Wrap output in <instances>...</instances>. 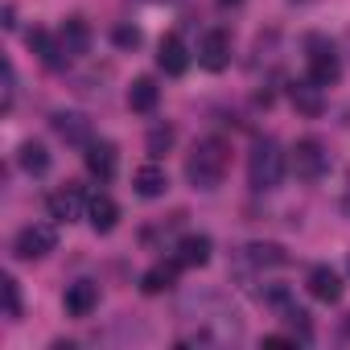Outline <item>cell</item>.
Masks as SVG:
<instances>
[{
  "label": "cell",
  "instance_id": "6da1fadb",
  "mask_svg": "<svg viewBox=\"0 0 350 350\" xmlns=\"http://www.w3.org/2000/svg\"><path fill=\"white\" fill-rule=\"evenodd\" d=\"M227 161H231L227 140L211 136V140L194 144V152L186 157V182H190L194 190H219L223 178H227Z\"/></svg>",
  "mask_w": 350,
  "mask_h": 350
},
{
  "label": "cell",
  "instance_id": "7a4b0ae2",
  "mask_svg": "<svg viewBox=\"0 0 350 350\" xmlns=\"http://www.w3.org/2000/svg\"><path fill=\"white\" fill-rule=\"evenodd\" d=\"M284 182V148L276 140H256L247 152V186L256 194H272Z\"/></svg>",
  "mask_w": 350,
  "mask_h": 350
},
{
  "label": "cell",
  "instance_id": "3957f363",
  "mask_svg": "<svg viewBox=\"0 0 350 350\" xmlns=\"http://www.w3.org/2000/svg\"><path fill=\"white\" fill-rule=\"evenodd\" d=\"M288 165H293V173H297L301 182H321V178H325V169H329V152H325V144H321V140L305 136V140H297V144H293Z\"/></svg>",
  "mask_w": 350,
  "mask_h": 350
},
{
  "label": "cell",
  "instance_id": "277c9868",
  "mask_svg": "<svg viewBox=\"0 0 350 350\" xmlns=\"http://www.w3.org/2000/svg\"><path fill=\"white\" fill-rule=\"evenodd\" d=\"M54 247H58V231H54V223H29V227H21L17 239H13L17 260H42V256H50Z\"/></svg>",
  "mask_w": 350,
  "mask_h": 350
},
{
  "label": "cell",
  "instance_id": "5b68a950",
  "mask_svg": "<svg viewBox=\"0 0 350 350\" xmlns=\"http://www.w3.org/2000/svg\"><path fill=\"white\" fill-rule=\"evenodd\" d=\"M309 50H313V54H309V79H313L321 91H325V87H334V83L342 79V62H338L334 46H329L325 38H317V33H313V38H309Z\"/></svg>",
  "mask_w": 350,
  "mask_h": 350
},
{
  "label": "cell",
  "instance_id": "8992f818",
  "mask_svg": "<svg viewBox=\"0 0 350 350\" xmlns=\"http://www.w3.org/2000/svg\"><path fill=\"white\" fill-rule=\"evenodd\" d=\"M83 161H87V173L99 178V182H111L116 169H120V152H116L111 140H91L87 152H83Z\"/></svg>",
  "mask_w": 350,
  "mask_h": 350
},
{
  "label": "cell",
  "instance_id": "52a82bcc",
  "mask_svg": "<svg viewBox=\"0 0 350 350\" xmlns=\"http://www.w3.org/2000/svg\"><path fill=\"white\" fill-rule=\"evenodd\" d=\"M198 62H202L211 75L227 70V66H231V38H227L223 29H211V33L202 38V46H198Z\"/></svg>",
  "mask_w": 350,
  "mask_h": 350
},
{
  "label": "cell",
  "instance_id": "ba28073f",
  "mask_svg": "<svg viewBox=\"0 0 350 350\" xmlns=\"http://www.w3.org/2000/svg\"><path fill=\"white\" fill-rule=\"evenodd\" d=\"M305 288H309V297H313V301H321V305H338V301H342V280H338V272H334L329 264L309 268Z\"/></svg>",
  "mask_w": 350,
  "mask_h": 350
},
{
  "label": "cell",
  "instance_id": "9c48e42d",
  "mask_svg": "<svg viewBox=\"0 0 350 350\" xmlns=\"http://www.w3.org/2000/svg\"><path fill=\"white\" fill-rule=\"evenodd\" d=\"M50 128H54V132H58V140H66V144H79V148H87V144H91V120H87V116H79V111H54Z\"/></svg>",
  "mask_w": 350,
  "mask_h": 350
},
{
  "label": "cell",
  "instance_id": "30bf717a",
  "mask_svg": "<svg viewBox=\"0 0 350 350\" xmlns=\"http://www.w3.org/2000/svg\"><path fill=\"white\" fill-rule=\"evenodd\" d=\"M157 66H161L165 75H173V79L190 70V50H186V42H182L178 33L161 38V46H157Z\"/></svg>",
  "mask_w": 350,
  "mask_h": 350
},
{
  "label": "cell",
  "instance_id": "8fae6325",
  "mask_svg": "<svg viewBox=\"0 0 350 350\" xmlns=\"http://www.w3.org/2000/svg\"><path fill=\"white\" fill-rule=\"evenodd\" d=\"M58 46H62L66 58H83L91 50V25L83 17H66L62 29H58Z\"/></svg>",
  "mask_w": 350,
  "mask_h": 350
},
{
  "label": "cell",
  "instance_id": "7c38bea8",
  "mask_svg": "<svg viewBox=\"0 0 350 350\" xmlns=\"http://www.w3.org/2000/svg\"><path fill=\"white\" fill-rule=\"evenodd\" d=\"M46 211H50L54 223H75V219L83 215V190H79V186H62V190H54V194L46 198Z\"/></svg>",
  "mask_w": 350,
  "mask_h": 350
},
{
  "label": "cell",
  "instance_id": "4fadbf2b",
  "mask_svg": "<svg viewBox=\"0 0 350 350\" xmlns=\"http://www.w3.org/2000/svg\"><path fill=\"white\" fill-rule=\"evenodd\" d=\"M62 305H66V313H70V317H91V313L99 309V284H91V280L70 284V288H66V297H62Z\"/></svg>",
  "mask_w": 350,
  "mask_h": 350
},
{
  "label": "cell",
  "instance_id": "5bb4252c",
  "mask_svg": "<svg viewBox=\"0 0 350 350\" xmlns=\"http://www.w3.org/2000/svg\"><path fill=\"white\" fill-rule=\"evenodd\" d=\"M87 223H91V231H95V235L116 231V223H120V206H116V198L95 194V198L87 202Z\"/></svg>",
  "mask_w": 350,
  "mask_h": 350
},
{
  "label": "cell",
  "instance_id": "9a60e30c",
  "mask_svg": "<svg viewBox=\"0 0 350 350\" xmlns=\"http://www.w3.org/2000/svg\"><path fill=\"white\" fill-rule=\"evenodd\" d=\"M178 268H182V260H161V264H152V268L140 276V288H144L148 297L169 293L173 284H178Z\"/></svg>",
  "mask_w": 350,
  "mask_h": 350
},
{
  "label": "cell",
  "instance_id": "2e32d148",
  "mask_svg": "<svg viewBox=\"0 0 350 350\" xmlns=\"http://www.w3.org/2000/svg\"><path fill=\"white\" fill-rule=\"evenodd\" d=\"M132 186H136L140 198H161V194L169 190V178H165V169H161L157 161H148V165H140V169L132 173Z\"/></svg>",
  "mask_w": 350,
  "mask_h": 350
},
{
  "label": "cell",
  "instance_id": "e0dca14e",
  "mask_svg": "<svg viewBox=\"0 0 350 350\" xmlns=\"http://www.w3.org/2000/svg\"><path fill=\"white\" fill-rule=\"evenodd\" d=\"M239 260L264 272V268H284V264H288V252H284L280 243H247Z\"/></svg>",
  "mask_w": 350,
  "mask_h": 350
},
{
  "label": "cell",
  "instance_id": "ac0fdd59",
  "mask_svg": "<svg viewBox=\"0 0 350 350\" xmlns=\"http://www.w3.org/2000/svg\"><path fill=\"white\" fill-rule=\"evenodd\" d=\"M288 99H293V107H297L301 116H321V111H325L321 87H317L313 79H305V83H293V87H288Z\"/></svg>",
  "mask_w": 350,
  "mask_h": 350
},
{
  "label": "cell",
  "instance_id": "d6986e66",
  "mask_svg": "<svg viewBox=\"0 0 350 350\" xmlns=\"http://www.w3.org/2000/svg\"><path fill=\"white\" fill-rule=\"evenodd\" d=\"M211 252H215V243H211L206 235H186V239L178 243L182 268H206V264H211Z\"/></svg>",
  "mask_w": 350,
  "mask_h": 350
},
{
  "label": "cell",
  "instance_id": "ffe728a7",
  "mask_svg": "<svg viewBox=\"0 0 350 350\" xmlns=\"http://www.w3.org/2000/svg\"><path fill=\"white\" fill-rule=\"evenodd\" d=\"M29 50H33V54H38V62H42V66H50V70H58V66L66 62V54H62L58 38H50L46 29H33V33H29Z\"/></svg>",
  "mask_w": 350,
  "mask_h": 350
},
{
  "label": "cell",
  "instance_id": "44dd1931",
  "mask_svg": "<svg viewBox=\"0 0 350 350\" xmlns=\"http://www.w3.org/2000/svg\"><path fill=\"white\" fill-rule=\"evenodd\" d=\"M17 165L29 173V178H46V173H50V152H46V144L25 140V144H21V152H17Z\"/></svg>",
  "mask_w": 350,
  "mask_h": 350
},
{
  "label": "cell",
  "instance_id": "7402d4cb",
  "mask_svg": "<svg viewBox=\"0 0 350 350\" xmlns=\"http://www.w3.org/2000/svg\"><path fill=\"white\" fill-rule=\"evenodd\" d=\"M157 99H161V87H157L152 79H136V83L128 87V107H132V111H140V116H144V111H152V107H157Z\"/></svg>",
  "mask_w": 350,
  "mask_h": 350
},
{
  "label": "cell",
  "instance_id": "603a6c76",
  "mask_svg": "<svg viewBox=\"0 0 350 350\" xmlns=\"http://www.w3.org/2000/svg\"><path fill=\"white\" fill-rule=\"evenodd\" d=\"M144 148H148V157H152V161H161V157L173 148V128H169V124H157V128H148V136H144Z\"/></svg>",
  "mask_w": 350,
  "mask_h": 350
},
{
  "label": "cell",
  "instance_id": "cb8c5ba5",
  "mask_svg": "<svg viewBox=\"0 0 350 350\" xmlns=\"http://www.w3.org/2000/svg\"><path fill=\"white\" fill-rule=\"evenodd\" d=\"M0 284H5V317H9V321H17V317H21V288H17V280H13V276H5Z\"/></svg>",
  "mask_w": 350,
  "mask_h": 350
},
{
  "label": "cell",
  "instance_id": "d4e9b609",
  "mask_svg": "<svg viewBox=\"0 0 350 350\" xmlns=\"http://www.w3.org/2000/svg\"><path fill=\"white\" fill-rule=\"evenodd\" d=\"M111 42H116L120 50H136V46L144 42V33H140L136 25H116V29H111Z\"/></svg>",
  "mask_w": 350,
  "mask_h": 350
},
{
  "label": "cell",
  "instance_id": "484cf974",
  "mask_svg": "<svg viewBox=\"0 0 350 350\" xmlns=\"http://www.w3.org/2000/svg\"><path fill=\"white\" fill-rule=\"evenodd\" d=\"M284 317H288V325L301 334V342H309V338H313V329H309V313H305V309H288Z\"/></svg>",
  "mask_w": 350,
  "mask_h": 350
},
{
  "label": "cell",
  "instance_id": "4316f807",
  "mask_svg": "<svg viewBox=\"0 0 350 350\" xmlns=\"http://www.w3.org/2000/svg\"><path fill=\"white\" fill-rule=\"evenodd\" d=\"M13 95H17V70L13 62H5V111L13 107Z\"/></svg>",
  "mask_w": 350,
  "mask_h": 350
},
{
  "label": "cell",
  "instance_id": "83f0119b",
  "mask_svg": "<svg viewBox=\"0 0 350 350\" xmlns=\"http://www.w3.org/2000/svg\"><path fill=\"white\" fill-rule=\"evenodd\" d=\"M264 346H293V338H284V334H272V338H264Z\"/></svg>",
  "mask_w": 350,
  "mask_h": 350
},
{
  "label": "cell",
  "instance_id": "f1b7e54d",
  "mask_svg": "<svg viewBox=\"0 0 350 350\" xmlns=\"http://www.w3.org/2000/svg\"><path fill=\"white\" fill-rule=\"evenodd\" d=\"M5 29H17V9H13V5L5 9Z\"/></svg>",
  "mask_w": 350,
  "mask_h": 350
},
{
  "label": "cell",
  "instance_id": "f546056e",
  "mask_svg": "<svg viewBox=\"0 0 350 350\" xmlns=\"http://www.w3.org/2000/svg\"><path fill=\"white\" fill-rule=\"evenodd\" d=\"M342 329H346V338H350V313H346V321H342Z\"/></svg>",
  "mask_w": 350,
  "mask_h": 350
},
{
  "label": "cell",
  "instance_id": "4dcf8cb0",
  "mask_svg": "<svg viewBox=\"0 0 350 350\" xmlns=\"http://www.w3.org/2000/svg\"><path fill=\"white\" fill-rule=\"evenodd\" d=\"M342 211H346V215H350V194H346V202H342Z\"/></svg>",
  "mask_w": 350,
  "mask_h": 350
},
{
  "label": "cell",
  "instance_id": "1f68e13d",
  "mask_svg": "<svg viewBox=\"0 0 350 350\" xmlns=\"http://www.w3.org/2000/svg\"><path fill=\"white\" fill-rule=\"evenodd\" d=\"M219 5H239V0H219Z\"/></svg>",
  "mask_w": 350,
  "mask_h": 350
},
{
  "label": "cell",
  "instance_id": "d6a6232c",
  "mask_svg": "<svg viewBox=\"0 0 350 350\" xmlns=\"http://www.w3.org/2000/svg\"><path fill=\"white\" fill-rule=\"evenodd\" d=\"M148 5H157V0H148Z\"/></svg>",
  "mask_w": 350,
  "mask_h": 350
}]
</instances>
